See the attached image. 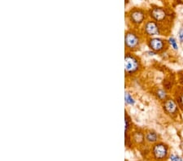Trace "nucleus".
I'll use <instances>...</instances> for the list:
<instances>
[{
  "mask_svg": "<svg viewBox=\"0 0 183 161\" xmlns=\"http://www.w3.org/2000/svg\"><path fill=\"white\" fill-rule=\"evenodd\" d=\"M153 154L157 160H162L165 158L168 154V149L167 146L164 144H156L153 148Z\"/></svg>",
  "mask_w": 183,
  "mask_h": 161,
  "instance_id": "obj_6",
  "label": "nucleus"
},
{
  "mask_svg": "<svg viewBox=\"0 0 183 161\" xmlns=\"http://www.w3.org/2000/svg\"><path fill=\"white\" fill-rule=\"evenodd\" d=\"M181 81H182V84H183V77H182V80H181Z\"/></svg>",
  "mask_w": 183,
  "mask_h": 161,
  "instance_id": "obj_17",
  "label": "nucleus"
},
{
  "mask_svg": "<svg viewBox=\"0 0 183 161\" xmlns=\"http://www.w3.org/2000/svg\"><path fill=\"white\" fill-rule=\"evenodd\" d=\"M170 160H171V161H183L181 157L176 156V155H172L170 156Z\"/></svg>",
  "mask_w": 183,
  "mask_h": 161,
  "instance_id": "obj_14",
  "label": "nucleus"
},
{
  "mask_svg": "<svg viewBox=\"0 0 183 161\" xmlns=\"http://www.w3.org/2000/svg\"><path fill=\"white\" fill-rule=\"evenodd\" d=\"M148 46L154 52H161L166 47V42L160 38H150Z\"/></svg>",
  "mask_w": 183,
  "mask_h": 161,
  "instance_id": "obj_5",
  "label": "nucleus"
},
{
  "mask_svg": "<svg viewBox=\"0 0 183 161\" xmlns=\"http://www.w3.org/2000/svg\"><path fill=\"white\" fill-rule=\"evenodd\" d=\"M143 33L147 37L152 38L154 36L160 34V29L156 21L149 20L147 22H146L143 26Z\"/></svg>",
  "mask_w": 183,
  "mask_h": 161,
  "instance_id": "obj_4",
  "label": "nucleus"
},
{
  "mask_svg": "<svg viewBox=\"0 0 183 161\" xmlns=\"http://www.w3.org/2000/svg\"><path fill=\"white\" fill-rule=\"evenodd\" d=\"M164 109L169 115H174L178 111V106L173 99H165L164 103Z\"/></svg>",
  "mask_w": 183,
  "mask_h": 161,
  "instance_id": "obj_7",
  "label": "nucleus"
},
{
  "mask_svg": "<svg viewBox=\"0 0 183 161\" xmlns=\"http://www.w3.org/2000/svg\"><path fill=\"white\" fill-rule=\"evenodd\" d=\"M125 103L129 104V105H134L135 104V100L128 92H125Z\"/></svg>",
  "mask_w": 183,
  "mask_h": 161,
  "instance_id": "obj_11",
  "label": "nucleus"
},
{
  "mask_svg": "<svg viewBox=\"0 0 183 161\" xmlns=\"http://www.w3.org/2000/svg\"><path fill=\"white\" fill-rule=\"evenodd\" d=\"M178 38L181 42H183V29H181L178 33Z\"/></svg>",
  "mask_w": 183,
  "mask_h": 161,
  "instance_id": "obj_15",
  "label": "nucleus"
},
{
  "mask_svg": "<svg viewBox=\"0 0 183 161\" xmlns=\"http://www.w3.org/2000/svg\"><path fill=\"white\" fill-rule=\"evenodd\" d=\"M141 68V63L139 59L132 52H126L125 56V72L126 75L132 76L137 73Z\"/></svg>",
  "mask_w": 183,
  "mask_h": 161,
  "instance_id": "obj_1",
  "label": "nucleus"
},
{
  "mask_svg": "<svg viewBox=\"0 0 183 161\" xmlns=\"http://www.w3.org/2000/svg\"><path fill=\"white\" fill-rule=\"evenodd\" d=\"M132 137L133 140L134 142H136L137 143H141L145 139V135L142 133H141V132H137V131L133 132Z\"/></svg>",
  "mask_w": 183,
  "mask_h": 161,
  "instance_id": "obj_10",
  "label": "nucleus"
},
{
  "mask_svg": "<svg viewBox=\"0 0 183 161\" xmlns=\"http://www.w3.org/2000/svg\"><path fill=\"white\" fill-rule=\"evenodd\" d=\"M179 103H180L181 106L183 107V94H182L181 96H180V98H179Z\"/></svg>",
  "mask_w": 183,
  "mask_h": 161,
  "instance_id": "obj_16",
  "label": "nucleus"
},
{
  "mask_svg": "<svg viewBox=\"0 0 183 161\" xmlns=\"http://www.w3.org/2000/svg\"><path fill=\"white\" fill-rule=\"evenodd\" d=\"M141 36L137 32L129 30L125 34V46L129 52H133L139 49L141 45Z\"/></svg>",
  "mask_w": 183,
  "mask_h": 161,
  "instance_id": "obj_2",
  "label": "nucleus"
},
{
  "mask_svg": "<svg viewBox=\"0 0 183 161\" xmlns=\"http://www.w3.org/2000/svg\"><path fill=\"white\" fill-rule=\"evenodd\" d=\"M145 138L147 142L153 143V142H156L158 140V135L157 133L154 131H148L145 135Z\"/></svg>",
  "mask_w": 183,
  "mask_h": 161,
  "instance_id": "obj_9",
  "label": "nucleus"
},
{
  "mask_svg": "<svg viewBox=\"0 0 183 161\" xmlns=\"http://www.w3.org/2000/svg\"><path fill=\"white\" fill-rule=\"evenodd\" d=\"M151 16L156 22H161L166 18V12L162 8H153L151 11Z\"/></svg>",
  "mask_w": 183,
  "mask_h": 161,
  "instance_id": "obj_8",
  "label": "nucleus"
},
{
  "mask_svg": "<svg viewBox=\"0 0 183 161\" xmlns=\"http://www.w3.org/2000/svg\"><path fill=\"white\" fill-rule=\"evenodd\" d=\"M157 96L160 100H165L166 98H167L166 92L164 91H163V90H159L157 91Z\"/></svg>",
  "mask_w": 183,
  "mask_h": 161,
  "instance_id": "obj_13",
  "label": "nucleus"
},
{
  "mask_svg": "<svg viewBox=\"0 0 183 161\" xmlns=\"http://www.w3.org/2000/svg\"><path fill=\"white\" fill-rule=\"evenodd\" d=\"M128 18L129 22L134 26H139L143 23L145 20V13L144 11L137 8H133L128 13Z\"/></svg>",
  "mask_w": 183,
  "mask_h": 161,
  "instance_id": "obj_3",
  "label": "nucleus"
},
{
  "mask_svg": "<svg viewBox=\"0 0 183 161\" xmlns=\"http://www.w3.org/2000/svg\"><path fill=\"white\" fill-rule=\"evenodd\" d=\"M168 42L169 43V45L171 46L174 50H178V43H177V41H176V39H175L174 38H173V37H170V38H168Z\"/></svg>",
  "mask_w": 183,
  "mask_h": 161,
  "instance_id": "obj_12",
  "label": "nucleus"
}]
</instances>
